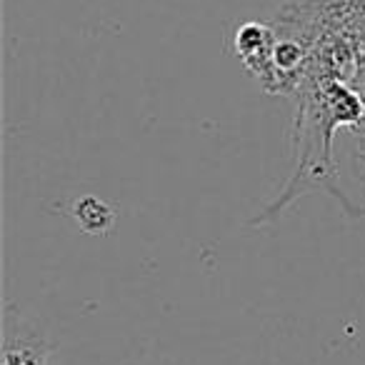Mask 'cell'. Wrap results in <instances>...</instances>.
<instances>
[{
    "instance_id": "1",
    "label": "cell",
    "mask_w": 365,
    "mask_h": 365,
    "mask_svg": "<svg viewBox=\"0 0 365 365\" xmlns=\"http://www.w3.org/2000/svg\"><path fill=\"white\" fill-rule=\"evenodd\" d=\"M51 353L46 333L8 310L3 328V365H51Z\"/></svg>"
},
{
    "instance_id": "2",
    "label": "cell",
    "mask_w": 365,
    "mask_h": 365,
    "mask_svg": "<svg viewBox=\"0 0 365 365\" xmlns=\"http://www.w3.org/2000/svg\"><path fill=\"white\" fill-rule=\"evenodd\" d=\"M275 41H278V36L265 23H243L235 31V53L245 63V68L263 81V86L268 91L275 88V68H273Z\"/></svg>"
},
{
    "instance_id": "3",
    "label": "cell",
    "mask_w": 365,
    "mask_h": 365,
    "mask_svg": "<svg viewBox=\"0 0 365 365\" xmlns=\"http://www.w3.org/2000/svg\"><path fill=\"white\" fill-rule=\"evenodd\" d=\"M71 215L78 223V228L91 235H106L115 225V210L96 195H83V198L73 200Z\"/></svg>"
}]
</instances>
